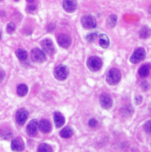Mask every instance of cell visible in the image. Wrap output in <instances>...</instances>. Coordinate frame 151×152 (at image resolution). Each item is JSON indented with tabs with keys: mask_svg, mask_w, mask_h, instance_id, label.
Returning a JSON list of instances; mask_svg holds the SVG:
<instances>
[{
	"mask_svg": "<svg viewBox=\"0 0 151 152\" xmlns=\"http://www.w3.org/2000/svg\"><path fill=\"white\" fill-rule=\"evenodd\" d=\"M121 80V73L117 69H109L106 75V81L109 85H117Z\"/></svg>",
	"mask_w": 151,
	"mask_h": 152,
	"instance_id": "obj_1",
	"label": "cell"
},
{
	"mask_svg": "<svg viewBox=\"0 0 151 152\" xmlns=\"http://www.w3.org/2000/svg\"><path fill=\"white\" fill-rule=\"evenodd\" d=\"M54 75L56 80H65L67 79L69 75V69L65 65H60L56 66L54 70Z\"/></svg>",
	"mask_w": 151,
	"mask_h": 152,
	"instance_id": "obj_2",
	"label": "cell"
},
{
	"mask_svg": "<svg viewBox=\"0 0 151 152\" xmlns=\"http://www.w3.org/2000/svg\"><path fill=\"white\" fill-rule=\"evenodd\" d=\"M145 50L143 48H138L135 50L130 57V61L133 64H137L142 61L145 57Z\"/></svg>",
	"mask_w": 151,
	"mask_h": 152,
	"instance_id": "obj_3",
	"label": "cell"
},
{
	"mask_svg": "<svg viewBox=\"0 0 151 152\" xmlns=\"http://www.w3.org/2000/svg\"><path fill=\"white\" fill-rule=\"evenodd\" d=\"M88 67L90 70H92L93 72L98 71L99 69L101 68L102 61L97 56H91L87 62Z\"/></svg>",
	"mask_w": 151,
	"mask_h": 152,
	"instance_id": "obj_4",
	"label": "cell"
},
{
	"mask_svg": "<svg viewBox=\"0 0 151 152\" xmlns=\"http://www.w3.org/2000/svg\"><path fill=\"white\" fill-rule=\"evenodd\" d=\"M31 59L33 60L34 62L43 63L46 61V54L44 53L43 50L35 48L31 51Z\"/></svg>",
	"mask_w": 151,
	"mask_h": 152,
	"instance_id": "obj_5",
	"label": "cell"
},
{
	"mask_svg": "<svg viewBox=\"0 0 151 152\" xmlns=\"http://www.w3.org/2000/svg\"><path fill=\"white\" fill-rule=\"evenodd\" d=\"M41 47L43 48V51L44 52L45 54L53 56V54L55 53V47L53 44V41L49 39H43L41 42Z\"/></svg>",
	"mask_w": 151,
	"mask_h": 152,
	"instance_id": "obj_6",
	"label": "cell"
},
{
	"mask_svg": "<svg viewBox=\"0 0 151 152\" xmlns=\"http://www.w3.org/2000/svg\"><path fill=\"white\" fill-rule=\"evenodd\" d=\"M81 23L85 29H94L96 27V18L91 15H87L82 17L81 19Z\"/></svg>",
	"mask_w": 151,
	"mask_h": 152,
	"instance_id": "obj_7",
	"label": "cell"
},
{
	"mask_svg": "<svg viewBox=\"0 0 151 152\" xmlns=\"http://www.w3.org/2000/svg\"><path fill=\"white\" fill-rule=\"evenodd\" d=\"M99 102H100V104H101L102 108H104V109H109L113 106L112 96L110 95L107 94V93L102 94L101 96H100Z\"/></svg>",
	"mask_w": 151,
	"mask_h": 152,
	"instance_id": "obj_8",
	"label": "cell"
},
{
	"mask_svg": "<svg viewBox=\"0 0 151 152\" xmlns=\"http://www.w3.org/2000/svg\"><path fill=\"white\" fill-rule=\"evenodd\" d=\"M38 129H39V121L35 119H32L26 126L27 134L30 137H34L37 134Z\"/></svg>",
	"mask_w": 151,
	"mask_h": 152,
	"instance_id": "obj_9",
	"label": "cell"
},
{
	"mask_svg": "<svg viewBox=\"0 0 151 152\" xmlns=\"http://www.w3.org/2000/svg\"><path fill=\"white\" fill-rule=\"evenodd\" d=\"M57 43L61 48H67L71 45L72 40H71V38L69 35L65 34H61L57 37Z\"/></svg>",
	"mask_w": 151,
	"mask_h": 152,
	"instance_id": "obj_10",
	"label": "cell"
},
{
	"mask_svg": "<svg viewBox=\"0 0 151 152\" xmlns=\"http://www.w3.org/2000/svg\"><path fill=\"white\" fill-rule=\"evenodd\" d=\"M29 117V112L27 111L26 110L20 109L19 110L17 113L16 115V120L17 123L19 125H24L25 123Z\"/></svg>",
	"mask_w": 151,
	"mask_h": 152,
	"instance_id": "obj_11",
	"label": "cell"
},
{
	"mask_svg": "<svg viewBox=\"0 0 151 152\" xmlns=\"http://www.w3.org/2000/svg\"><path fill=\"white\" fill-rule=\"evenodd\" d=\"M12 150L14 151H21L25 149V142L21 137H16L12 141Z\"/></svg>",
	"mask_w": 151,
	"mask_h": 152,
	"instance_id": "obj_12",
	"label": "cell"
},
{
	"mask_svg": "<svg viewBox=\"0 0 151 152\" xmlns=\"http://www.w3.org/2000/svg\"><path fill=\"white\" fill-rule=\"evenodd\" d=\"M63 8L66 10L67 12H74L77 9V1L76 0H64L63 1Z\"/></svg>",
	"mask_w": 151,
	"mask_h": 152,
	"instance_id": "obj_13",
	"label": "cell"
},
{
	"mask_svg": "<svg viewBox=\"0 0 151 152\" xmlns=\"http://www.w3.org/2000/svg\"><path fill=\"white\" fill-rule=\"evenodd\" d=\"M39 129L43 133H48L52 130V124L47 119H41L39 123Z\"/></svg>",
	"mask_w": 151,
	"mask_h": 152,
	"instance_id": "obj_14",
	"label": "cell"
},
{
	"mask_svg": "<svg viewBox=\"0 0 151 152\" xmlns=\"http://www.w3.org/2000/svg\"><path fill=\"white\" fill-rule=\"evenodd\" d=\"M66 122V119L61 113L56 112L54 114V123L56 128H61Z\"/></svg>",
	"mask_w": 151,
	"mask_h": 152,
	"instance_id": "obj_15",
	"label": "cell"
},
{
	"mask_svg": "<svg viewBox=\"0 0 151 152\" xmlns=\"http://www.w3.org/2000/svg\"><path fill=\"white\" fill-rule=\"evenodd\" d=\"M99 43L100 45L103 48H107L109 45V37L107 36V34H102L99 36Z\"/></svg>",
	"mask_w": 151,
	"mask_h": 152,
	"instance_id": "obj_16",
	"label": "cell"
},
{
	"mask_svg": "<svg viewBox=\"0 0 151 152\" xmlns=\"http://www.w3.org/2000/svg\"><path fill=\"white\" fill-rule=\"evenodd\" d=\"M73 130L69 127L67 128H64V129L60 132V135L63 138H70L73 136Z\"/></svg>",
	"mask_w": 151,
	"mask_h": 152,
	"instance_id": "obj_17",
	"label": "cell"
},
{
	"mask_svg": "<svg viewBox=\"0 0 151 152\" xmlns=\"http://www.w3.org/2000/svg\"><path fill=\"white\" fill-rule=\"evenodd\" d=\"M17 95L19 96H25L28 93V87L26 84H20L17 87Z\"/></svg>",
	"mask_w": 151,
	"mask_h": 152,
	"instance_id": "obj_18",
	"label": "cell"
},
{
	"mask_svg": "<svg viewBox=\"0 0 151 152\" xmlns=\"http://www.w3.org/2000/svg\"><path fill=\"white\" fill-rule=\"evenodd\" d=\"M150 65H144L142 66L139 69V75L142 78H144V77H147L150 74Z\"/></svg>",
	"mask_w": 151,
	"mask_h": 152,
	"instance_id": "obj_19",
	"label": "cell"
},
{
	"mask_svg": "<svg viewBox=\"0 0 151 152\" xmlns=\"http://www.w3.org/2000/svg\"><path fill=\"white\" fill-rule=\"evenodd\" d=\"M16 55H17V57L18 59L20 60V61H26L27 59V57H28V53L26 50L24 49H18L16 52Z\"/></svg>",
	"mask_w": 151,
	"mask_h": 152,
	"instance_id": "obj_20",
	"label": "cell"
},
{
	"mask_svg": "<svg viewBox=\"0 0 151 152\" xmlns=\"http://www.w3.org/2000/svg\"><path fill=\"white\" fill-rule=\"evenodd\" d=\"M117 24V16L116 15H111L107 19V26L110 28L115 27Z\"/></svg>",
	"mask_w": 151,
	"mask_h": 152,
	"instance_id": "obj_21",
	"label": "cell"
},
{
	"mask_svg": "<svg viewBox=\"0 0 151 152\" xmlns=\"http://www.w3.org/2000/svg\"><path fill=\"white\" fill-rule=\"evenodd\" d=\"M37 151H53V148H52V146L50 145H48V144L43 143V144H41V145H39V147L37 149Z\"/></svg>",
	"mask_w": 151,
	"mask_h": 152,
	"instance_id": "obj_22",
	"label": "cell"
},
{
	"mask_svg": "<svg viewBox=\"0 0 151 152\" xmlns=\"http://www.w3.org/2000/svg\"><path fill=\"white\" fill-rule=\"evenodd\" d=\"M150 28H148L147 26L142 28L141 30V32H140V36H141V38H142V39L148 38V37L150 36Z\"/></svg>",
	"mask_w": 151,
	"mask_h": 152,
	"instance_id": "obj_23",
	"label": "cell"
},
{
	"mask_svg": "<svg viewBox=\"0 0 151 152\" xmlns=\"http://www.w3.org/2000/svg\"><path fill=\"white\" fill-rule=\"evenodd\" d=\"M16 30V26L12 22H9L7 26V32L8 34L14 33V31Z\"/></svg>",
	"mask_w": 151,
	"mask_h": 152,
	"instance_id": "obj_24",
	"label": "cell"
},
{
	"mask_svg": "<svg viewBox=\"0 0 151 152\" xmlns=\"http://www.w3.org/2000/svg\"><path fill=\"white\" fill-rule=\"evenodd\" d=\"M96 38H97V34L96 33H92L89 34L88 35H87L86 39H87V41H88L89 43H92V42H93V41L96 39Z\"/></svg>",
	"mask_w": 151,
	"mask_h": 152,
	"instance_id": "obj_25",
	"label": "cell"
},
{
	"mask_svg": "<svg viewBox=\"0 0 151 152\" xmlns=\"http://www.w3.org/2000/svg\"><path fill=\"white\" fill-rule=\"evenodd\" d=\"M97 121L95 119H91L88 121V125L91 127V128H95L96 126L97 125Z\"/></svg>",
	"mask_w": 151,
	"mask_h": 152,
	"instance_id": "obj_26",
	"label": "cell"
},
{
	"mask_svg": "<svg viewBox=\"0 0 151 152\" xmlns=\"http://www.w3.org/2000/svg\"><path fill=\"white\" fill-rule=\"evenodd\" d=\"M144 130L146 131V132L148 133H150V120H149L146 122V124H144Z\"/></svg>",
	"mask_w": 151,
	"mask_h": 152,
	"instance_id": "obj_27",
	"label": "cell"
},
{
	"mask_svg": "<svg viewBox=\"0 0 151 152\" xmlns=\"http://www.w3.org/2000/svg\"><path fill=\"white\" fill-rule=\"evenodd\" d=\"M35 10H36V7H35L34 4H30V5L27 7V12H34Z\"/></svg>",
	"mask_w": 151,
	"mask_h": 152,
	"instance_id": "obj_28",
	"label": "cell"
},
{
	"mask_svg": "<svg viewBox=\"0 0 151 152\" xmlns=\"http://www.w3.org/2000/svg\"><path fill=\"white\" fill-rule=\"evenodd\" d=\"M135 101H136V103L139 105V104H141V102H142V97L141 96H136L135 97Z\"/></svg>",
	"mask_w": 151,
	"mask_h": 152,
	"instance_id": "obj_29",
	"label": "cell"
},
{
	"mask_svg": "<svg viewBox=\"0 0 151 152\" xmlns=\"http://www.w3.org/2000/svg\"><path fill=\"white\" fill-rule=\"evenodd\" d=\"M27 2H29V3H33V2H34L35 0H26Z\"/></svg>",
	"mask_w": 151,
	"mask_h": 152,
	"instance_id": "obj_30",
	"label": "cell"
},
{
	"mask_svg": "<svg viewBox=\"0 0 151 152\" xmlns=\"http://www.w3.org/2000/svg\"><path fill=\"white\" fill-rule=\"evenodd\" d=\"M1 36H2V33H1V31H0V39H1Z\"/></svg>",
	"mask_w": 151,
	"mask_h": 152,
	"instance_id": "obj_31",
	"label": "cell"
},
{
	"mask_svg": "<svg viewBox=\"0 0 151 152\" xmlns=\"http://www.w3.org/2000/svg\"><path fill=\"white\" fill-rule=\"evenodd\" d=\"M15 1H16V2H17V1H19V0H15Z\"/></svg>",
	"mask_w": 151,
	"mask_h": 152,
	"instance_id": "obj_32",
	"label": "cell"
},
{
	"mask_svg": "<svg viewBox=\"0 0 151 152\" xmlns=\"http://www.w3.org/2000/svg\"><path fill=\"white\" fill-rule=\"evenodd\" d=\"M0 1H3V0H0Z\"/></svg>",
	"mask_w": 151,
	"mask_h": 152,
	"instance_id": "obj_33",
	"label": "cell"
}]
</instances>
